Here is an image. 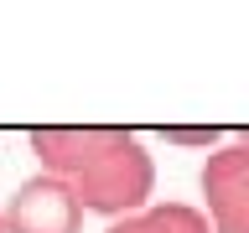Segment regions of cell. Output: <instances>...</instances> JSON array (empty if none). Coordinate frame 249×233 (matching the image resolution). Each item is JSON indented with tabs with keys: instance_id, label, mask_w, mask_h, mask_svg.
I'll use <instances>...</instances> for the list:
<instances>
[{
	"instance_id": "4",
	"label": "cell",
	"mask_w": 249,
	"mask_h": 233,
	"mask_svg": "<svg viewBox=\"0 0 249 233\" xmlns=\"http://www.w3.org/2000/svg\"><path fill=\"white\" fill-rule=\"evenodd\" d=\"M104 233H213V223L192 202H145L140 213L109 223Z\"/></svg>"
},
{
	"instance_id": "7",
	"label": "cell",
	"mask_w": 249,
	"mask_h": 233,
	"mask_svg": "<svg viewBox=\"0 0 249 233\" xmlns=\"http://www.w3.org/2000/svg\"><path fill=\"white\" fill-rule=\"evenodd\" d=\"M239 140H244V145H249V130H244V135H239Z\"/></svg>"
},
{
	"instance_id": "3",
	"label": "cell",
	"mask_w": 249,
	"mask_h": 233,
	"mask_svg": "<svg viewBox=\"0 0 249 233\" xmlns=\"http://www.w3.org/2000/svg\"><path fill=\"white\" fill-rule=\"evenodd\" d=\"M83 228V207L57 176H26L5 202V233H78Z\"/></svg>"
},
{
	"instance_id": "2",
	"label": "cell",
	"mask_w": 249,
	"mask_h": 233,
	"mask_svg": "<svg viewBox=\"0 0 249 233\" xmlns=\"http://www.w3.org/2000/svg\"><path fill=\"white\" fill-rule=\"evenodd\" d=\"M213 233H249V145H218L197 171Z\"/></svg>"
},
{
	"instance_id": "5",
	"label": "cell",
	"mask_w": 249,
	"mask_h": 233,
	"mask_svg": "<svg viewBox=\"0 0 249 233\" xmlns=\"http://www.w3.org/2000/svg\"><path fill=\"white\" fill-rule=\"evenodd\" d=\"M166 140H177V145H213L218 130H166Z\"/></svg>"
},
{
	"instance_id": "6",
	"label": "cell",
	"mask_w": 249,
	"mask_h": 233,
	"mask_svg": "<svg viewBox=\"0 0 249 233\" xmlns=\"http://www.w3.org/2000/svg\"><path fill=\"white\" fill-rule=\"evenodd\" d=\"M0 233H5V213H0Z\"/></svg>"
},
{
	"instance_id": "1",
	"label": "cell",
	"mask_w": 249,
	"mask_h": 233,
	"mask_svg": "<svg viewBox=\"0 0 249 233\" xmlns=\"http://www.w3.org/2000/svg\"><path fill=\"white\" fill-rule=\"evenodd\" d=\"M31 150H36L47 176H57L78 197L83 213H99L109 223L140 213L151 186H156V166L145 155V145L135 135H124V130H99V124L36 130Z\"/></svg>"
}]
</instances>
